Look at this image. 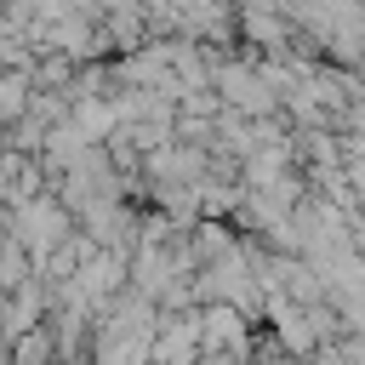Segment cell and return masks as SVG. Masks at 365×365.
Returning <instances> with one entry per match:
<instances>
[{
  "label": "cell",
  "mask_w": 365,
  "mask_h": 365,
  "mask_svg": "<svg viewBox=\"0 0 365 365\" xmlns=\"http://www.w3.org/2000/svg\"><path fill=\"white\" fill-rule=\"evenodd\" d=\"M148 365H200V314H160Z\"/></svg>",
  "instance_id": "6da1fadb"
},
{
  "label": "cell",
  "mask_w": 365,
  "mask_h": 365,
  "mask_svg": "<svg viewBox=\"0 0 365 365\" xmlns=\"http://www.w3.org/2000/svg\"><path fill=\"white\" fill-rule=\"evenodd\" d=\"M11 365H57V336H51V325H34V331L11 336Z\"/></svg>",
  "instance_id": "7a4b0ae2"
},
{
  "label": "cell",
  "mask_w": 365,
  "mask_h": 365,
  "mask_svg": "<svg viewBox=\"0 0 365 365\" xmlns=\"http://www.w3.org/2000/svg\"><path fill=\"white\" fill-rule=\"evenodd\" d=\"M57 365H91V354H74V359H57Z\"/></svg>",
  "instance_id": "3957f363"
}]
</instances>
